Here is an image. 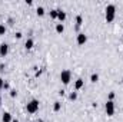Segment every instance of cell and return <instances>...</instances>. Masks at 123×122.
Listing matches in <instances>:
<instances>
[{
	"instance_id": "cell-1",
	"label": "cell",
	"mask_w": 123,
	"mask_h": 122,
	"mask_svg": "<svg viewBox=\"0 0 123 122\" xmlns=\"http://www.w3.org/2000/svg\"><path fill=\"white\" fill-rule=\"evenodd\" d=\"M115 14H116V7H115V4H107L106 6V22L107 23H110V22H113L115 20Z\"/></svg>"
},
{
	"instance_id": "cell-2",
	"label": "cell",
	"mask_w": 123,
	"mask_h": 122,
	"mask_svg": "<svg viewBox=\"0 0 123 122\" xmlns=\"http://www.w3.org/2000/svg\"><path fill=\"white\" fill-rule=\"evenodd\" d=\"M26 109H27L29 114H34V112H37V111H39V101H36V99L30 101V102L27 103Z\"/></svg>"
},
{
	"instance_id": "cell-3",
	"label": "cell",
	"mask_w": 123,
	"mask_h": 122,
	"mask_svg": "<svg viewBox=\"0 0 123 122\" xmlns=\"http://www.w3.org/2000/svg\"><path fill=\"white\" fill-rule=\"evenodd\" d=\"M60 79L62 82L64 83V85H69V82H70V79H72V73H70V70H62L60 73Z\"/></svg>"
},
{
	"instance_id": "cell-4",
	"label": "cell",
	"mask_w": 123,
	"mask_h": 122,
	"mask_svg": "<svg viewBox=\"0 0 123 122\" xmlns=\"http://www.w3.org/2000/svg\"><path fill=\"white\" fill-rule=\"evenodd\" d=\"M105 109H106V114L109 116H113V114H115V102L113 101H107L106 105H105Z\"/></svg>"
},
{
	"instance_id": "cell-5",
	"label": "cell",
	"mask_w": 123,
	"mask_h": 122,
	"mask_svg": "<svg viewBox=\"0 0 123 122\" xmlns=\"http://www.w3.org/2000/svg\"><path fill=\"white\" fill-rule=\"evenodd\" d=\"M7 53H9V45H7V43H1V45H0V56L4 58Z\"/></svg>"
},
{
	"instance_id": "cell-6",
	"label": "cell",
	"mask_w": 123,
	"mask_h": 122,
	"mask_svg": "<svg viewBox=\"0 0 123 122\" xmlns=\"http://www.w3.org/2000/svg\"><path fill=\"white\" fill-rule=\"evenodd\" d=\"M86 42H87V36L85 33H79L77 34V43L79 45H85Z\"/></svg>"
},
{
	"instance_id": "cell-7",
	"label": "cell",
	"mask_w": 123,
	"mask_h": 122,
	"mask_svg": "<svg viewBox=\"0 0 123 122\" xmlns=\"http://www.w3.org/2000/svg\"><path fill=\"white\" fill-rule=\"evenodd\" d=\"M1 121L3 122H12L13 121V119H12V114H10V112H4L3 116H1Z\"/></svg>"
},
{
	"instance_id": "cell-8",
	"label": "cell",
	"mask_w": 123,
	"mask_h": 122,
	"mask_svg": "<svg viewBox=\"0 0 123 122\" xmlns=\"http://www.w3.org/2000/svg\"><path fill=\"white\" fill-rule=\"evenodd\" d=\"M83 85H85V81H83V79H77V81L74 82V88H76L77 91H79V89H82V88H83Z\"/></svg>"
},
{
	"instance_id": "cell-9",
	"label": "cell",
	"mask_w": 123,
	"mask_h": 122,
	"mask_svg": "<svg viewBox=\"0 0 123 122\" xmlns=\"http://www.w3.org/2000/svg\"><path fill=\"white\" fill-rule=\"evenodd\" d=\"M57 19H59L60 22L66 20V13H64V12H62V10H59V12H57Z\"/></svg>"
},
{
	"instance_id": "cell-10",
	"label": "cell",
	"mask_w": 123,
	"mask_h": 122,
	"mask_svg": "<svg viewBox=\"0 0 123 122\" xmlns=\"http://www.w3.org/2000/svg\"><path fill=\"white\" fill-rule=\"evenodd\" d=\"M33 45H34V42H33L31 39H27V40H26V43H25V47H26V49H31V47H33Z\"/></svg>"
},
{
	"instance_id": "cell-11",
	"label": "cell",
	"mask_w": 123,
	"mask_h": 122,
	"mask_svg": "<svg viewBox=\"0 0 123 122\" xmlns=\"http://www.w3.org/2000/svg\"><path fill=\"white\" fill-rule=\"evenodd\" d=\"M56 32H57V33H63V32H64L63 23H57V25H56Z\"/></svg>"
},
{
	"instance_id": "cell-12",
	"label": "cell",
	"mask_w": 123,
	"mask_h": 122,
	"mask_svg": "<svg viewBox=\"0 0 123 122\" xmlns=\"http://www.w3.org/2000/svg\"><path fill=\"white\" fill-rule=\"evenodd\" d=\"M53 109H55L56 112H59V111L62 109V103H60V102H55V105H53Z\"/></svg>"
},
{
	"instance_id": "cell-13",
	"label": "cell",
	"mask_w": 123,
	"mask_h": 122,
	"mask_svg": "<svg viewBox=\"0 0 123 122\" xmlns=\"http://www.w3.org/2000/svg\"><path fill=\"white\" fill-rule=\"evenodd\" d=\"M90 81H92L93 83H96V82L99 81V75H97V73H92V76H90Z\"/></svg>"
},
{
	"instance_id": "cell-14",
	"label": "cell",
	"mask_w": 123,
	"mask_h": 122,
	"mask_svg": "<svg viewBox=\"0 0 123 122\" xmlns=\"http://www.w3.org/2000/svg\"><path fill=\"white\" fill-rule=\"evenodd\" d=\"M36 12H37V16H43V14H44V9H43V7H37Z\"/></svg>"
},
{
	"instance_id": "cell-15",
	"label": "cell",
	"mask_w": 123,
	"mask_h": 122,
	"mask_svg": "<svg viewBox=\"0 0 123 122\" xmlns=\"http://www.w3.org/2000/svg\"><path fill=\"white\" fill-rule=\"evenodd\" d=\"M57 12H59V10H52V12H50V17H52V19H57Z\"/></svg>"
},
{
	"instance_id": "cell-16",
	"label": "cell",
	"mask_w": 123,
	"mask_h": 122,
	"mask_svg": "<svg viewBox=\"0 0 123 122\" xmlns=\"http://www.w3.org/2000/svg\"><path fill=\"white\" fill-rule=\"evenodd\" d=\"M69 98H70V99H72V101H76V99H77V93H76V92H72V93H70V96H69Z\"/></svg>"
},
{
	"instance_id": "cell-17",
	"label": "cell",
	"mask_w": 123,
	"mask_h": 122,
	"mask_svg": "<svg viewBox=\"0 0 123 122\" xmlns=\"http://www.w3.org/2000/svg\"><path fill=\"white\" fill-rule=\"evenodd\" d=\"M82 22H83L82 16H77V17H76V23H77V26H80V25H82Z\"/></svg>"
},
{
	"instance_id": "cell-18",
	"label": "cell",
	"mask_w": 123,
	"mask_h": 122,
	"mask_svg": "<svg viewBox=\"0 0 123 122\" xmlns=\"http://www.w3.org/2000/svg\"><path fill=\"white\" fill-rule=\"evenodd\" d=\"M4 33H6V26L0 25V34H4Z\"/></svg>"
},
{
	"instance_id": "cell-19",
	"label": "cell",
	"mask_w": 123,
	"mask_h": 122,
	"mask_svg": "<svg viewBox=\"0 0 123 122\" xmlns=\"http://www.w3.org/2000/svg\"><path fill=\"white\" fill-rule=\"evenodd\" d=\"M16 95H17V92H16V89H12V91H10V96H12V98H14Z\"/></svg>"
},
{
	"instance_id": "cell-20",
	"label": "cell",
	"mask_w": 123,
	"mask_h": 122,
	"mask_svg": "<svg viewBox=\"0 0 123 122\" xmlns=\"http://www.w3.org/2000/svg\"><path fill=\"white\" fill-rule=\"evenodd\" d=\"M113 98H115V93H113V92H110V93H109V101H112Z\"/></svg>"
},
{
	"instance_id": "cell-21",
	"label": "cell",
	"mask_w": 123,
	"mask_h": 122,
	"mask_svg": "<svg viewBox=\"0 0 123 122\" xmlns=\"http://www.w3.org/2000/svg\"><path fill=\"white\" fill-rule=\"evenodd\" d=\"M3 86H4V81L0 78V89H3Z\"/></svg>"
},
{
	"instance_id": "cell-22",
	"label": "cell",
	"mask_w": 123,
	"mask_h": 122,
	"mask_svg": "<svg viewBox=\"0 0 123 122\" xmlns=\"http://www.w3.org/2000/svg\"><path fill=\"white\" fill-rule=\"evenodd\" d=\"M16 37H17V39H20V37H22V33H20V32H17V33H16Z\"/></svg>"
},
{
	"instance_id": "cell-23",
	"label": "cell",
	"mask_w": 123,
	"mask_h": 122,
	"mask_svg": "<svg viewBox=\"0 0 123 122\" xmlns=\"http://www.w3.org/2000/svg\"><path fill=\"white\" fill-rule=\"evenodd\" d=\"M12 122H19V121H17V119H13V121H12Z\"/></svg>"
},
{
	"instance_id": "cell-24",
	"label": "cell",
	"mask_w": 123,
	"mask_h": 122,
	"mask_svg": "<svg viewBox=\"0 0 123 122\" xmlns=\"http://www.w3.org/2000/svg\"><path fill=\"white\" fill-rule=\"evenodd\" d=\"M0 105H1V96H0Z\"/></svg>"
},
{
	"instance_id": "cell-25",
	"label": "cell",
	"mask_w": 123,
	"mask_h": 122,
	"mask_svg": "<svg viewBox=\"0 0 123 122\" xmlns=\"http://www.w3.org/2000/svg\"><path fill=\"white\" fill-rule=\"evenodd\" d=\"M122 82H123V78H122Z\"/></svg>"
}]
</instances>
